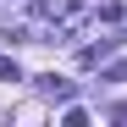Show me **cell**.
I'll return each instance as SVG.
<instances>
[{"mask_svg":"<svg viewBox=\"0 0 127 127\" xmlns=\"http://www.w3.org/2000/svg\"><path fill=\"white\" fill-rule=\"evenodd\" d=\"M33 89L44 94V99H66V94H72V83H66V77H55V72H44V77H33Z\"/></svg>","mask_w":127,"mask_h":127,"instance_id":"6da1fadb","label":"cell"},{"mask_svg":"<svg viewBox=\"0 0 127 127\" xmlns=\"http://www.w3.org/2000/svg\"><path fill=\"white\" fill-rule=\"evenodd\" d=\"M111 44H116V39H99V44H89V50H83V66H99V61L111 55Z\"/></svg>","mask_w":127,"mask_h":127,"instance_id":"7a4b0ae2","label":"cell"},{"mask_svg":"<svg viewBox=\"0 0 127 127\" xmlns=\"http://www.w3.org/2000/svg\"><path fill=\"white\" fill-rule=\"evenodd\" d=\"M0 83H22V66L17 61H0Z\"/></svg>","mask_w":127,"mask_h":127,"instance_id":"3957f363","label":"cell"}]
</instances>
